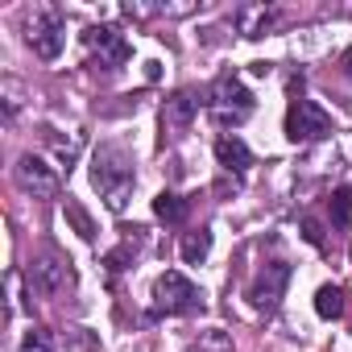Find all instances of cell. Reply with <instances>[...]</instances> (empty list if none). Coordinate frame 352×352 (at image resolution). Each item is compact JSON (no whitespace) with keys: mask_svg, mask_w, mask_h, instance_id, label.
<instances>
[{"mask_svg":"<svg viewBox=\"0 0 352 352\" xmlns=\"http://www.w3.org/2000/svg\"><path fill=\"white\" fill-rule=\"evenodd\" d=\"M179 253H183V261H187V265L208 261V253H212V228H195V232H187V236H183V245H179Z\"/></svg>","mask_w":352,"mask_h":352,"instance_id":"cell-14","label":"cell"},{"mask_svg":"<svg viewBox=\"0 0 352 352\" xmlns=\"http://www.w3.org/2000/svg\"><path fill=\"white\" fill-rule=\"evenodd\" d=\"M25 42H30V50H34L42 63H54V58L63 54V46H67V17H63L54 5L34 9L30 21H25Z\"/></svg>","mask_w":352,"mask_h":352,"instance_id":"cell-4","label":"cell"},{"mask_svg":"<svg viewBox=\"0 0 352 352\" xmlns=\"http://www.w3.org/2000/svg\"><path fill=\"white\" fill-rule=\"evenodd\" d=\"M344 63H348V75H352V50H348V54H344Z\"/></svg>","mask_w":352,"mask_h":352,"instance_id":"cell-22","label":"cell"},{"mask_svg":"<svg viewBox=\"0 0 352 352\" xmlns=\"http://www.w3.org/2000/svg\"><path fill=\"white\" fill-rule=\"evenodd\" d=\"M331 133V116L315 104V100H290L286 108V137L294 145H311V141H323Z\"/></svg>","mask_w":352,"mask_h":352,"instance_id":"cell-7","label":"cell"},{"mask_svg":"<svg viewBox=\"0 0 352 352\" xmlns=\"http://www.w3.org/2000/svg\"><path fill=\"white\" fill-rule=\"evenodd\" d=\"M13 183H17L30 199H42V204L63 195L58 170H54L46 157H38V153H21V157H17V166H13Z\"/></svg>","mask_w":352,"mask_h":352,"instance_id":"cell-5","label":"cell"},{"mask_svg":"<svg viewBox=\"0 0 352 352\" xmlns=\"http://www.w3.org/2000/svg\"><path fill=\"white\" fill-rule=\"evenodd\" d=\"M83 42H87V50H91V63L100 67V71H116V67H124L129 63V42H124V34L116 30V25H91L87 34H83Z\"/></svg>","mask_w":352,"mask_h":352,"instance_id":"cell-9","label":"cell"},{"mask_svg":"<svg viewBox=\"0 0 352 352\" xmlns=\"http://www.w3.org/2000/svg\"><path fill=\"white\" fill-rule=\"evenodd\" d=\"M195 112H199V96H195V91H174V96H166V104H162V124L179 137V133L191 129Z\"/></svg>","mask_w":352,"mask_h":352,"instance_id":"cell-10","label":"cell"},{"mask_svg":"<svg viewBox=\"0 0 352 352\" xmlns=\"http://www.w3.org/2000/svg\"><path fill=\"white\" fill-rule=\"evenodd\" d=\"M302 236H307L311 245H319V249H323V232H319V224H315L311 216H302Z\"/></svg>","mask_w":352,"mask_h":352,"instance_id":"cell-21","label":"cell"},{"mask_svg":"<svg viewBox=\"0 0 352 352\" xmlns=\"http://www.w3.org/2000/svg\"><path fill=\"white\" fill-rule=\"evenodd\" d=\"M187 212H191V204H187L183 195H174V191H162V195L153 199V216H157L162 224H183Z\"/></svg>","mask_w":352,"mask_h":352,"instance_id":"cell-13","label":"cell"},{"mask_svg":"<svg viewBox=\"0 0 352 352\" xmlns=\"http://www.w3.org/2000/svg\"><path fill=\"white\" fill-rule=\"evenodd\" d=\"M63 212H67V224L79 232V241H96V232H100V228H96L91 212H87L79 199H71V195H67V208H63Z\"/></svg>","mask_w":352,"mask_h":352,"instance_id":"cell-15","label":"cell"},{"mask_svg":"<svg viewBox=\"0 0 352 352\" xmlns=\"http://www.w3.org/2000/svg\"><path fill=\"white\" fill-rule=\"evenodd\" d=\"M204 108H208V116H212L220 129H236V124H245V120L253 116L257 100H253V91H249L236 75H220V79L204 91Z\"/></svg>","mask_w":352,"mask_h":352,"instance_id":"cell-2","label":"cell"},{"mask_svg":"<svg viewBox=\"0 0 352 352\" xmlns=\"http://www.w3.org/2000/svg\"><path fill=\"white\" fill-rule=\"evenodd\" d=\"M208 307V294L179 270H166L153 282V315H199Z\"/></svg>","mask_w":352,"mask_h":352,"instance_id":"cell-3","label":"cell"},{"mask_svg":"<svg viewBox=\"0 0 352 352\" xmlns=\"http://www.w3.org/2000/svg\"><path fill=\"white\" fill-rule=\"evenodd\" d=\"M216 162H220V170H224V174L241 179V174L253 166V149H249L236 133H224V137L216 141Z\"/></svg>","mask_w":352,"mask_h":352,"instance_id":"cell-12","label":"cell"},{"mask_svg":"<svg viewBox=\"0 0 352 352\" xmlns=\"http://www.w3.org/2000/svg\"><path fill=\"white\" fill-rule=\"evenodd\" d=\"M315 315L319 319H340L344 315V290L340 286H319L315 290Z\"/></svg>","mask_w":352,"mask_h":352,"instance_id":"cell-16","label":"cell"},{"mask_svg":"<svg viewBox=\"0 0 352 352\" xmlns=\"http://www.w3.org/2000/svg\"><path fill=\"white\" fill-rule=\"evenodd\" d=\"M187 352H232V336L224 327H208V331H199V340H191Z\"/></svg>","mask_w":352,"mask_h":352,"instance_id":"cell-18","label":"cell"},{"mask_svg":"<svg viewBox=\"0 0 352 352\" xmlns=\"http://www.w3.org/2000/svg\"><path fill=\"white\" fill-rule=\"evenodd\" d=\"M17 352H54V336L46 331V327H30L25 336H21V348Z\"/></svg>","mask_w":352,"mask_h":352,"instance_id":"cell-19","label":"cell"},{"mask_svg":"<svg viewBox=\"0 0 352 352\" xmlns=\"http://www.w3.org/2000/svg\"><path fill=\"white\" fill-rule=\"evenodd\" d=\"M91 187L100 191V199L108 204V212H124L133 187H137V170H133V157L120 149V145H100L91 153Z\"/></svg>","mask_w":352,"mask_h":352,"instance_id":"cell-1","label":"cell"},{"mask_svg":"<svg viewBox=\"0 0 352 352\" xmlns=\"http://www.w3.org/2000/svg\"><path fill=\"white\" fill-rule=\"evenodd\" d=\"M286 286H290V261H270V265L249 282L245 298H249V307H253V311L274 315V311H278V302L286 298Z\"/></svg>","mask_w":352,"mask_h":352,"instance_id":"cell-8","label":"cell"},{"mask_svg":"<svg viewBox=\"0 0 352 352\" xmlns=\"http://www.w3.org/2000/svg\"><path fill=\"white\" fill-rule=\"evenodd\" d=\"M30 290L42 294V298H58V294L75 290V270H71V261H67L63 253H54V249L38 253L34 265H30Z\"/></svg>","mask_w":352,"mask_h":352,"instance_id":"cell-6","label":"cell"},{"mask_svg":"<svg viewBox=\"0 0 352 352\" xmlns=\"http://www.w3.org/2000/svg\"><path fill=\"white\" fill-rule=\"evenodd\" d=\"M17 108H21V87H17V79H5V120H13Z\"/></svg>","mask_w":352,"mask_h":352,"instance_id":"cell-20","label":"cell"},{"mask_svg":"<svg viewBox=\"0 0 352 352\" xmlns=\"http://www.w3.org/2000/svg\"><path fill=\"white\" fill-rule=\"evenodd\" d=\"M327 212H331V224L336 228H352V191L348 187H336L331 199H327Z\"/></svg>","mask_w":352,"mask_h":352,"instance_id":"cell-17","label":"cell"},{"mask_svg":"<svg viewBox=\"0 0 352 352\" xmlns=\"http://www.w3.org/2000/svg\"><path fill=\"white\" fill-rule=\"evenodd\" d=\"M232 21H236V34H241V38H265V34L282 21V13L270 9V5H241V9L232 13Z\"/></svg>","mask_w":352,"mask_h":352,"instance_id":"cell-11","label":"cell"}]
</instances>
